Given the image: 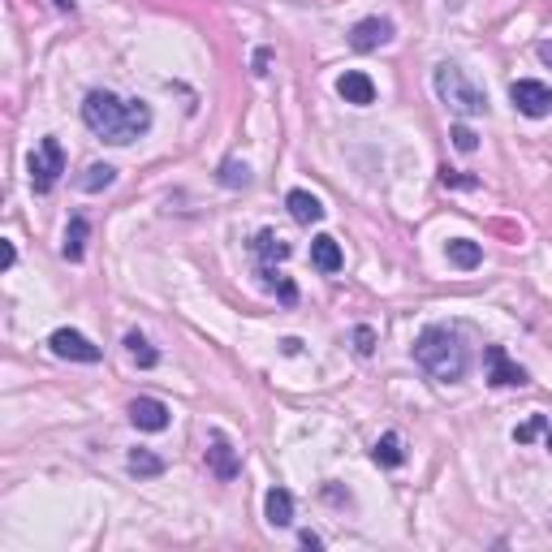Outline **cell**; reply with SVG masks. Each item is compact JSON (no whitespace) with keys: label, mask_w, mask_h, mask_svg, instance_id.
Returning <instances> with one entry per match:
<instances>
[{"label":"cell","mask_w":552,"mask_h":552,"mask_svg":"<svg viewBox=\"0 0 552 552\" xmlns=\"http://www.w3.org/2000/svg\"><path fill=\"white\" fill-rule=\"evenodd\" d=\"M82 122L95 138L125 147V143H134L138 134L152 130V108L143 100H117L112 91H91L82 100Z\"/></svg>","instance_id":"1"},{"label":"cell","mask_w":552,"mask_h":552,"mask_svg":"<svg viewBox=\"0 0 552 552\" xmlns=\"http://www.w3.org/2000/svg\"><path fill=\"white\" fill-rule=\"evenodd\" d=\"M414 363L428 371L431 380L441 384H458L471 371V350L462 341L458 328L449 324H428L419 337H414Z\"/></svg>","instance_id":"2"},{"label":"cell","mask_w":552,"mask_h":552,"mask_svg":"<svg viewBox=\"0 0 552 552\" xmlns=\"http://www.w3.org/2000/svg\"><path fill=\"white\" fill-rule=\"evenodd\" d=\"M431 82H436V95L449 104V112H458V117H483V112H488V91L475 87L458 65L441 61L436 74H431Z\"/></svg>","instance_id":"3"},{"label":"cell","mask_w":552,"mask_h":552,"mask_svg":"<svg viewBox=\"0 0 552 552\" xmlns=\"http://www.w3.org/2000/svg\"><path fill=\"white\" fill-rule=\"evenodd\" d=\"M31 186H35V195H48L52 186L61 182V173H65V152H61V143L57 138H44L39 147L31 152Z\"/></svg>","instance_id":"4"},{"label":"cell","mask_w":552,"mask_h":552,"mask_svg":"<svg viewBox=\"0 0 552 552\" xmlns=\"http://www.w3.org/2000/svg\"><path fill=\"white\" fill-rule=\"evenodd\" d=\"M509 100L518 108L522 117H548L552 112V91L536 78H518L514 87H509Z\"/></svg>","instance_id":"5"},{"label":"cell","mask_w":552,"mask_h":552,"mask_svg":"<svg viewBox=\"0 0 552 552\" xmlns=\"http://www.w3.org/2000/svg\"><path fill=\"white\" fill-rule=\"evenodd\" d=\"M48 350L57 354V358H69V363H100V345L87 341L78 328H57L48 337Z\"/></svg>","instance_id":"6"},{"label":"cell","mask_w":552,"mask_h":552,"mask_svg":"<svg viewBox=\"0 0 552 552\" xmlns=\"http://www.w3.org/2000/svg\"><path fill=\"white\" fill-rule=\"evenodd\" d=\"M483 363H488V384H496V388H522V384L531 380L526 367H518L505 354V345H488L483 350Z\"/></svg>","instance_id":"7"},{"label":"cell","mask_w":552,"mask_h":552,"mask_svg":"<svg viewBox=\"0 0 552 552\" xmlns=\"http://www.w3.org/2000/svg\"><path fill=\"white\" fill-rule=\"evenodd\" d=\"M207 471H212L220 483H229V479H238V471H242V458H238V449L220 436V431H212V441H207Z\"/></svg>","instance_id":"8"},{"label":"cell","mask_w":552,"mask_h":552,"mask_svg":"<svg viewBox=\"0 0 552 552\" xmlns=\"http://www.w3.org/2000/svg\"><path fill=\"white\" fill-rule=\"evenodd\" d=\"M393 39V22L388 17H363V22H354L350 27V48L354 52H376Z\"/></svg>","instance_id":"9"},{"label":"cell","mask_w":552,"mask_h":552,"mask_svg":"<svg viewBox=\"0 0 552 552\" xmlns=\"http://www.w3.org/2000/svg\"><path fill=\"white\" fill-rule=\"evenodd\" d=\"M130 423L138 431H165L169 428V406L160 398H134L130 401Z\"/></svg>","instance_id":"10"},{"label":"cell","mask_w":552,"mask_h":552,"mask_svg":"<svg viewBox=\"0 0 552 552\" xmlns=\"http://www.w3.org/2000/svg\"><path fill=\"white\" fill-rule=\"evenodd\" d=\"M337 95L345 100V104H358L367 108L371 100H376V82H371L363 69H345V74L337 78Z\"/></svg>","instance_id":"11"},{"label":"cell","mask_w":552,"mask_h":552,"mask_svg":"<svg viewBox=\"0 0 552 552\" xmlns=\"http://www.w3.org/2000/svg\"><path fill=\"white\" fill-rule=\"evenodd\" d=\"M285 207H290V216L298 225H320L324 220V203L315 199L311 190H290V195H285Z\"/></svg>","instance_id":"12"},{"label":"cell","mask_w":552,"mask_h":552,"mask_svg":"<svg viewBox=\"0 0 552 552\" xmlns=\"http://www.w3.org/2000/svg\"><path fill=\"white\" fill-rule=\"evenodd\" d=\"M311 263H315L320 272H341V263H345V255H341V242H337V238H328V233H320V238L311 242Z\"/></svg>","instance_id":"13"},{"label":"cell","mask_w":552,"mask_h":552,"mask_svg":"<svg viewBox=\"0 0 552 552\" xmlns=\"http://www.w3.org/2000/svg\"><path fill=\"white\" fill-rule=\"evenodd\" d=\"M87 238H91V225H87V216H74L69 220V229H65V246H61V255L69 263H78L82 255H87Z\"/></svg>","instance_id":"14"},{"label":"cell","mask_w":552,"mask_h":552,"mask_svg":"<svg viewBox=\"0 0 552 552\" xmlns=\"http://www.w3.org/2000/svg\"><path fill=\"white\" fill-rule=\"evenodd\" d=\"M263 514H268L272 526H290L293 522V496L285 488H268V496H263Z\"/></svg>","instance_id":"15"},{"label":"cell","mask_w":552,"mask_h":552,"mask_svg":"<svg viewBox=\"0 0 552 552\" xmlns=\"http://www.w3.org/2000/svg\"><path fill=\"white\" fill-rule=\"evenodd\" d=\"M290 250L293 246L281 238V233H272V229H263L260 238H255V255L263 260V268H272V263H281V260H290Z\"/></svg>","instance_id":"16"},{"label":"cell","mask_w":552,"mask_h":552,"mask_svg":"<svg viewBox=\"0 0 552 552\" xmlns=\"http://www.w3.org/2000/svg\"><path fill=\"white\" fill-rule=\"evenodd\" d=\"M371 458H376V466H384V471L401 466V462H406V449H401L398 431H384L380 441H376V449H371Z\"/></svg>","instance_id":"17"},{"label":"cell","mask_w":552,"mask_h":552,"mask_svg":"<svg viewBox=\"0 0 552 552\" xmlns=\"http://www.w3.org/2000/svg\"><path fill=\"white\" fill-rule=\"evenodd\" d=\"M449 263H458V268H479V263H483V246L471 242V238H453V242H449Z\"/></svg>","instance_id":"18"},{"label":"cell","mask_w":552,"mask_h":552,"mask_svg":"<svg viewBox=\"0 0 552 552\" xmlns=\"http://www.w3.org/2000/svg\"><path fill=\"white\" fill-rule=\"evenodd\" d=\"M125 354H130V358H134V363H138L143 371L160 363V354L152 350V341L143 337V333H125Z\"/></svg>","instance_id":"19"},{"label":"cell","mask_w":552,"mask_h":552,"mask_svg":"<svg viewBox=\"0 0 552 552\" xmlns=\"http://www.w3.org/2000/svg\"><path fill=\"white\" fill-rule=\"evenodd\" d=\"M130 471L138 479H155V475H165V458H155L152 449H130Z\"/></svg>","instance_id":"20"},{"label":"cell","mask_w":552,"mask_h":552,"mask_svg":"<svg viewBox=\"0 0 552 552\" xmlns=\"http://www.w3.org/2000/svg\"><path fill=\"white\" fill-rule=\"evenodd\" d=\"M216 182L225 186V190H246V186H250V169H246L242 160H225V165H220V173H216Z\"/></svg>","instance_id":"21"},{"label":"cell","mask_w":552,"mask_h":552,"mask_svg":"<svg viewBox=\"0 0 552 552\" xmlns=\"http://www.w3.org/2000/svg\"><path fill=\"white\" fill-rule=\"evenodd\" d=\"M112 182H117V169H112V165H91V169L78 177V186H82V190H108Z\"/></svg>","instance_id":"22"},{"label":"cell","mask_w":552,"mask_h":552,"mask_svg":"<svg viewBox=\"0 0 552 552\" xmlns=\"http://www.w3.org/2000/svg\"><path fill=\"white\" fill-rule=\"evenodd\" d=\"M548 428H552V423L544 419V414H531L522 428H514V445H531V441H536V436H544Z\"/></svg>","instance_id":"23"},{"label":"cell","mask_w":552,"mask_h":552,"mask_svg":"<svg viewBox=\"0 0 552 552\" xmlns=\"http://www.w3.org/2000/svg\"><path fill=\"white\" fill-rule=\"evenodd\" d=\"M453 147H458V152H475V147H479V134H475V130H471L466 122H458V125H453Z\"/></svg>","instance_id":"24"},{"label":"cell","mask_w":552,"mask_h":552,"mask_svg":"<svg viewBox=\"0 0 552 552\" xmlns=\"http://www.w3.org/2000/svg\"><path fill=\"white\" fill-rule=\"evenodd\" d=\"M354 350L363 354V358H367V354L376 350V333H371L367 324H358V328H354Z\"/></svg>","instance_id":"25"},{"label":"cell","mask_w":552,"mask_h":552,"mask_svg":"<svg viewBox=\"0 0 552 552\" xmlns=\"http://www.w3.org/2000/svg\"><path fill=\"white\" fill-rule=\"evenodd\" d=\"M441 186H466V190H471V186H479V182L466 177V173H458V169H441Z\"/></svg>","instance_id":"26"},{"label":"cell","mask_w":552,"mask_h":552,"mask_svg":"<svg viewBox=\"0 0 552 552\" xmlns=\"http://www.w3.org/2000/svg\"><path fill=\"white\" fill-rule=\"evenodd\" d=\"M0 263H5V268H14V263H17L14 242H0Z\"/></svg>","instance_id":"27"},{"label":"cell","mask_w":552,"mask_h":552,"mask_svg":"<svg viewBox=\"0 0 552 552\" xmlns=\"http://www.w3.org/2000/svg\"><path fill=\"white\" fill-rule=\"evenodd\" d=\"M255 74H268V48H260V52H255Z\"/></svg>","instance_id":"28"},{"label":"cell","mask_w":552,"mask_h":552,"mask_svg":"<svg viewBox=\"0 0 552 552\" xmlns=\"http://www.w3.org/2000/svg\"><path fill=\"white\" fill-rule=\"evenodd\" d=\"M539 61L552 69V39H544V44H539Z\"/></svg>","instance_id":"29"},{"label":"cell","mask_w":552,"mask_h":552,"mask_svg":"<svg viewBox=\"0 0 552 552\" xmlns=\"http://www.w3.org/2000/svg\"><path fill=\"white\" fill-rule=\"evenodd\" d=\"M281 350H285V354H298V350H303V341H298V337H285V341H281Z\"/></svg>","instance_id":"30"},{"label":"cell","mask_w":552,"mask_h":552,"mask_svg":"<svg viewBox=\"0 0 552 552\" xmlns=\"http://www.w3.org/2000/svg\"><path fill=\"white\" fill-rule=\"evenodd\" d=\"M303 548H324V539L311 536V531H303Z\"/></svg>","instance_id":"31"},{"label":"cell","mask_w":552,"mask_h":552,"mask_svg":"<svg viewBox=\"0 0 552 552\" xmlns=\"http://www.w3.org/2000/svg\"><path fill=\"white\" fill-rule=\"evenodd\" d=\"M52 5H57V9H65V14H74V5H78V0H52Z\"/></svg>","instance_id":"32"},{"label":"cell","mask_w":552,"mask_h":552,"mask_svg":"<svg viewBox=\"0 0 552 552\" xmlns=\"http://www.w3.org/2000/svg\"><path fill=\"white\" fill-rule=\"evenodd\" d=\"M544 445H548V453H552V428H548V431H544Z\"/></svg>","instance_id":"33"}]
</instances>
